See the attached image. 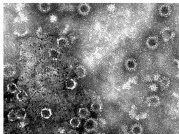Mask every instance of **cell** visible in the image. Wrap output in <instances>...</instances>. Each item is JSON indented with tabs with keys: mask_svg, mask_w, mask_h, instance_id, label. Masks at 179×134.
Masks as SVG:
<instances>
[{
	"mask_svg": "<svg viewBox=\"0 0 179 134\" xmlns=\"http://www.w3.org/2000/svg\"><path fill=\"white\" fill-rule=\"evenodd\" d=\"M98 122L95 119L90 118L87 119L84 124V128L87 132H91L95 130L97 128Z\"/></svg>",
	"mask_w": 179,
	"mask_h": 134,
	"instance_id": "6da1fadb",
	"label": "cell"
},
{
	"mask_svg": "<svg viewBox=\"0 0 179 134\" xmlns=\"http://www.w3.org/2000/svg\"><path fill=\"white\" fill-rule=\"evenodd\" d=\"M146 46L151 50L156 49L159 46V40L156 36H151L146 40Z\"/></svg>",
	"mask_w": 179,
	"mask_h": 134,
	"instance_id": "7a4b0ae2",
	"label": "cell"
},
{
	"mask_svg": "<svg viewBox=\"0 0 179 134\" xmlns=\"http://www.w3.org/2000/svg\"><path fill=\"white\" fill-rule=\"evenodd\" d=\"M171 8L169 5H161L158 8V12L161 16L163 17H168L171 14Z\"/></svg>",
	"mask_w": 179,
	"mask_h": 134,
	"instance_id": "3957f363",
	"label": "cell"
},
{
	"mask_svg": "<svg viewBox=\"0 0 179 134\" xmlns=\"http://www.w3.org/2000/svg\"><path fill=\"white\" fill-rule=\"evenodd\" d=\"M175 35L174 31L170 28H165L161 31L162 38L165 41H169L173 39Z\"/></svg>",
	"mask_w": 179,
	"mask_h": 134,
	"instance_id": "277c9868",
	"label": "cell"
},
{
	"mask_svg": "<svg viewBox=\"0 0 179 134\" xmlns=\"http://www.w3.org/2000/svg\"><path fill=\"white\" fill-rule=\"evenodd\" d=\"M16 68L14 66L11 65H7L4 66V69H3V73H4V76L7 78H11L16 74Z\"/></svg>",
	"mask_w": 179,
	"mask_h": 134,
	"instance_id": "5b68a950",
	"label": "cell"
},
{
	"mask_svg": "<svg viewBox=\"0 0 179 134\" xmlns=\"http://www.w3.org/2000/svg\"><path fill=\"white\" fill-rule=\"evenodd\" d=\"M146 102L147 103L148 106H152V107H156L159 106L160 103V98L157 96H151L149 97H148L146 100Z\"/></svg>",
	"mask_w": 179,
	"mask_h": 134,
	"instance_id": "8992f818",
	"label": "cell"
},
{
	"mask_svg": "<svg viewBox=\"0 0 179 134\" xmlns=\"http://www.w3.org/2000/svg\"><path fill=\"white\" fill-rule=\"evenodd\" d=\"M77 11L80 15L83 16H85L89 14L91 11V7L89 5L86 3H82L78 6Z\"/></svg>",
	"mask_w": 179,
	"mask_h": 134,
	"instance_id": "52a82bcc",
	"label": "cell"
},
{
	"mask_svg": "<svg viewBox=\"0 0 179 134\" xmlns=\"http://www.w3.org/2000/svg\"><path fill=\"white\" fill-rule=\"evenodd\" d=\"M136 61L134 59L130 58L127 59L125 61V66L127 70H134L137 67Z\"/></svg>",
	"mask_w": 179,
	"mask_h": 134,
	"instance_id": "ba28073f",
	"label": "cell"
},
{
	"mask_svg": "<svg viewBox=\"0 0 179 134\" xmlns=\"http://www.w3.org/2000/svg\"><path fill=\"white\" fill-rule=\"evenodd\" d=\"M75 73L79 78H84L87 75L86 69L83 66H77L75 70Z\"/></svg>",
	"mask_w": 179,
	"mask_h": 134,
	"instance_id": "9c48e42d",
	"label": "cell"
},
{
	"mask_svg": "<svg viewBox=\"0 0 179 134\" xmlns=\"http://www.w3.org/2000/svg\"><path fill=\"white\" fill-rule=\"evenodd\" d=\"M57 44L59 48H64L69 46V42L67 39L65 37H61L57 39Z\"/></svg>",
	"mask_w": 179,
	"mask_h": 134,
	"instance_id": "30bf717a",
	"label": "cell"
},
{
	"mask_svg": "<svg viewBox=\"0 0 179 134\" xmlns=\"http://www.w3.org/2000/svg\"><path fill=\"white\" fill-rule=\"evenodd\" d=\"M143 128L140 125L135 124L130 128V132L132 134H142Z\"/></svg>",
	"mask_w": 179,
	"mask_h": 134,
	"instance_id": "8fae6325",
	"label": "cell"
},
{
	"mask_svg": "<svg viewBox=\"0 0 179 134\" xmlns=\"http://www.w3.org/2000/svg\"><path fill=\"white\" fill-rule=\"evenodd\" d=\"M91 111L95 113L100 112L102 110V105L99 102H94L91 106Z\"/></svg>",
	"mask_w": 179,
	"mask_h": 134,
	"instance_id": "7c38bea8",
	"label": "cell"
},
{
	"mask_svg": "<svg viewBox=\"0 0 179 134\" xmlns=\"http://www.w3.org/2000/svg\"><path fill=\"white\" fill-rule=\"evenodd\" d=\"M78 116L81 119H86L89 116V111L87 108H82L78 110Z\"/></svg>",
	"mask_w": 179,
	"mask_h": 134,
	"instance_id": "4fadbf2b",
	"label": "cell"
},
{
	"mask_svg": "<svg viewBox=\"0 0 179 134\" xmlns=\"http://www.w3.org/2000/svg\"><path fill=\"white\" fill-rule=\"evenodd\" d=\"M77 85V83L75 81V80L70 78L68 79L65 82V86L68 89H70V90H73L76 88V87Z\"/></svg>",
	"mask_w": 179,
	"mask_h": 134,
	"instance_id": "5bb4252c",
	"label": "cell"
},
{
	"mask_svg": "<svg viewBox=\"0 0 179 134\" xmlns=\"http://www.w3.org/2000/svg\"><path fill=\"white\" fill-rule=\"evenodd\" d=\"M28 94L24 90H20V91L16 95V98L20 102H23L28 99Z\"/></svg>",
	"mask_w": 179,
	"mask_h": 134,
	"instance_id": "9a60e30c",
	"label": "cell"
},
{
	"mask_svg": "<svg viewBox=\"0 0 179 134\" xmlns=\"http://www.w3.org/2000/svg\"><path fill=\"white\" fill-rule=\"evenodd\" d=\"M28 29L27 28V27L23 25H20L18 26V28L16 29V32L17 33V35L20 36H23L26 35L28 33Z\"/></svg>",
	"mask_w": 179,
	"mask_h": 134,
	"instance_id": "2e32d148",
	"label": "cell"
},
{
	"mask_svg": "<svg viewBox=\"0 0 179 134\" xmlns=\"http://www.w3.org/2000/svg\"><path fill=\"white\" fill-rule=\"evenodd\" d=\"M52 113L51 109L49 108H44L41 110V111H40V115H41L43 119H48L50 118V117L52 116Z\"/></svg>",
	"mask_w": 179,
	"mask_h": 134,
	"instance_id": "e0dca14e",
	"label": "cell"
},
{
	"mask_svg": "<svg viewBox=\"0 0 179 134\" xmlns=\"http://www.w3.org/2000/svg\"><path fill=\"white\" fill-rule=\"evenodd\" d=\"M81 125V120L78 117H73L70 120V125L71 126L72 128H78Z\"/></svg>",
	"mask_w": 179,
	"mask_h": 134,
	"instance_id": "ac0fdd59",
	"label": "cell"
},
{
	"mask_svg": "<svg viewBox=\"0 0 179 134\" xmlns=\"http://www.w3.org/2000/svg\"><path fill=\"white\" fill-rule=\"evenodd\" d=\"M39 9L40 11L46 12H48L49 11H50L51 6H50V4H49V3H39Z\"/></svg>",
	"mask_w": 179,
	"mask_h": 134,
	"instance_id": "d6986e66",
	"label": "cell"
},
{
	"mask_svg": "<svg viewBox=\"0 0 179 134\" xmlns=\"http://www.w3.org/2000/svg\"><path fill=\"white\" fill-rule=\"evenodd\" d=\"M170 85V80L166 77H164L163 78H161L160 80V87L161 89H167Z\"/></svg>",
	"mask_w": 179,
	"mask_h": 134,
	"instance_id": "ffe728a7",
	"label": "cell"
},
{
	"mask_svg": "<svg viewBox=\"0 0 179 134\" xmlns=\"http://www.w3.org/2000/svg\"><path fill=\"white\" fill-rule=\"evenodd\" d=\"M16 116H17L18 119H25L26 118L27 113L26 110L23 108L19 109L16 111Z\"/></svg>",
	"mask_w": 179,
	"mask_h": 134,
	"instance_id": "44dd1931",
	"label": "cell"
},
{
	"mask_svg": "<svg viewBox=\"0 0 179 134\" xmlns=\"http://www.w3.org/2000/svg\"><path fill=\"white\" fill-rule=\"evenodd\" d=\"M7 91L10 93H15L18 91V86L16 85L15 83H9L7 86Z\"/></svg>",
	"mask_w": 179,
	"mask_h": 134,
	"instance_id": "7402d4cb",
	"label": "cell"
},
{
	"mask_svg": "<svg viewBox=\"0 0 179 134\" xmlns=\"http://www.w3.org/2000/svg\"><path fill=\"white\" fill-rule=\"evenodd\" d=\"M7 118L9 121H12V122L15 121V120H17L18 118H17V116H16V111H14V110H12V111H10L8 113Z\"/></svg>",
	"mask_w": 179,
	"mask_h": 134,
	"instance_id": "603a6c76",
	"label": "cell"
},
{
	"mask_svg": "<svg viewBox=\"0 0 179 134\" xmlns=\"http://www.w3.org/2000/svg\"><path fill=\"white\" fill-rule=\"evenodd\" d=\"M49 54L50 55V57L52 58H58V57L59 56V52L58 50H57L56 49H51L50 50V52H49Z\"/></svg>",
	"mask_w": 179,
	"mask_h": 134,
	"instance_id": "cb8c5ba5",
	"label": "cell"
},
{
	"mask_svg": "<svg viewBox=\"0 0 179 134\" xmlns=\"http://www.w3.org/2000/svg\"><path fill=\"white\" fill-rule=\"evenodd\" d=\"M67 134H79L78 132H77L76 130H70V131L68 132V133Z\"/></svg>",
	"mask_w": 179,
	"mask_h": 134,
	"instance_id": "d4e9b609",
	"label": "cell"
},
{
	"mask_svg": "<svg viewBox=\"0 0 179 134\" xmlns=\"http://www.w3.org/2000/svg\"><path fill=\"white\" fill-rule=\"evenodd\" d=\"M178 53H179V48H178Z\"/></svg>",
	"mask_w": 179,
	"mask_h": 134,
	"instance_id": "484cf974",
	"label": "cell"
}]
</instances>
